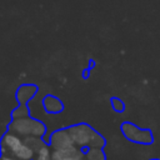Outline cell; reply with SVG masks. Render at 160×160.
Wrapping results in <instances>:
<instances>
[{
  "label": "cell",
  "mask_w": 160,
  "mask_h": 160,
  "mask_svg": "<svg viewBox=\"0 0 160 160\" xmlns=\"http://www.w3.org/2000/svg\"><path fill=\"white\" fill-rule=\"evenodd\" d=\"M2 146L10 151L11 155H14L16 159H21V160H30L32 158V149L24 144L21 141V139L14 134H6L2 139Z\"/></svg>",
  "instance_id": "6da1fadb"
},
{
  "label": "cell",
  "mask_w": 160,
  "mask_h": 160,
  "mask_svg": "<svg viewBox=\"0 0 160 160\" xmlns=\"http://www.w3.org/2000/svg\"><path fill=\"white\" fill-rule=\"evenodd\" d=\"M2 160H19V159L12 158V156H4V158H2Z\"/></svg>",
  "instance_id": "3957f363"
},
{
  "label": "cell",
  "mask_w": 160,
  "mask_h": 160,
  "mask_svg": "<svg viewBox=\"0 0 160 160\" xmlns=\"http://www.w3.org/2000/svg\"><path fill=\"white\" fill-rule=\"evenodd\" d=\"M38 160H50V159H49V151H48V149L42 148V149L40 150Z\"/></svg>",
  "instance_id": "7a4b0ae2"
}]
</instances>
